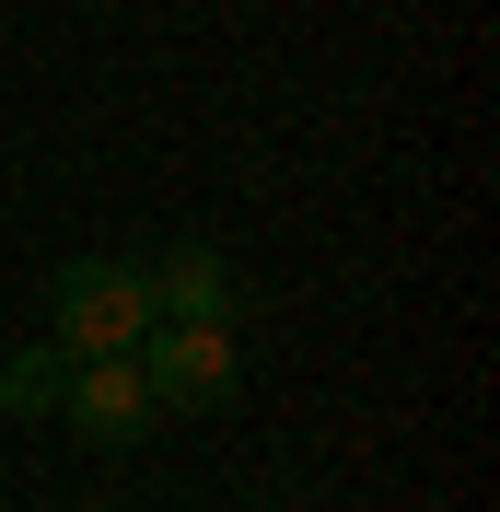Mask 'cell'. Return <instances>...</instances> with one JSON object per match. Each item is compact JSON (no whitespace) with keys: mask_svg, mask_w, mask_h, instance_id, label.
<instances>
[{"mask_svg":"<svg viewBox=\"0 0 500 512\" xmlns=\"http://www.w3.org/2000/svg\"><path fill=\"white\" fill-rule=\"evenodd\" d=\"M47 350L59 361H128L152 338V280L128 268V256H70L59 280H47Z\"/></svg>","mask_w":500,"mask_h":512,"instance_id":"1","label":"cell"},{"mask_svg":"<svg viewBox=\"0 0 500 512\" xmlns=\"http://www.w3.org/2000/svg\"><path fill=\"white\" fill-rule=\"evenodd\" d=\"M128 361H140V384H152V419H198V408H221V396L245 384L233 326H152Z\"/></svg>","mask_w":500,"mask_h":512,"instance_id":"2","label":"cell"},{"mask_svg":"<svg viewBox=\"0 0 500 512\" xmlns=\"http://www.w3.org/2000/svg\"><path fill=\"white\" fill-rule=\"evenodd\" d=\"M140 280H152V315H163V326H221V315H245V303H233V256H221L210 233H175Z\"/></svg>","mask_w":500,"mask_h":512,"instance_id":"3","label":"cell"},{"mask_svg":"<svg viewBox=\"0 0 500 512\" xmlns=\"http://www.w3.org/2000/svg\"><path fill=\"white\" fill-rule=\"evenodd\" d=\"M59 419L82 431V443H140V431H152V384H140V361H70Z\"/></svg>","mask_w":500,"mask_h":512,"instance_id":"4","label":"cell"},{"mask_svg":"<svg viewBox=\"0 0 500 512\" xmlns=\"http://www.w3.org/2000/svg\"><path fill=\"white\" fill-rule=\"evenodd\" d=\"M59 384H70V361L35 338V350H12V361H0V408H12V419H47V408H59Z\"/></svg>","mask_w":500,"mask_h":512,"instance_id":"5","label":"cell"}]
</instances>
